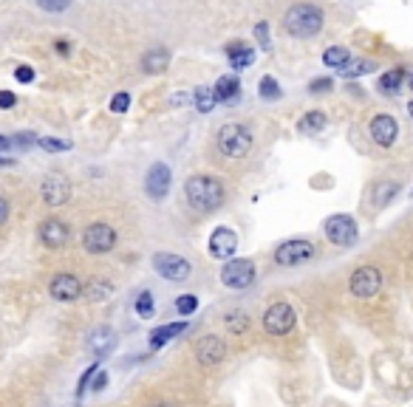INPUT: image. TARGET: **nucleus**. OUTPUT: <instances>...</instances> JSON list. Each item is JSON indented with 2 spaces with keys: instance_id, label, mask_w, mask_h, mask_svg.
Here are the masks:
<instances>
[{
  "instance_id": "1",
  "label": "nucleus",
  "mask_w": 413,
  "mask_h": 407,
  "mask_svg": "<svg viewBox=\"0 0 413 407\" xmlns=\"http://www.w3.org/2000/svg\"><path fill=\"white\" fill-rule=\"evenodd\" d=\"M187 201L198 212H213L224 204V184L215 176H193L185 187Z\"/></svg>"
},
{
  "instance_id": "2",
  "label": "nucleus",
  "mask_w": 413,
  "mask_h": 407,
  "mask_svg": "<svg viewBox=\"0 0 413 407\" xmlns=\"http://www.w3.org/2000/svg\"><path fill=\"white\" fill-rule=\"evenodd\" d=\"M283 29L292 37H314L323 29V12L311 3H297L283 14Z\"/></svg>"
},
{
  "instance_id": "3",
  "label": "nucleus",
  "mask_w": 413,
  "mask_h": 407,
  "mask_svg": "<svg viewBox=\"0 0 413 407\" xmlns=\"http://www.w3.org/2000/svg\"><path fill=\"white\" fill-rule=\"evenodd\" d=\"M218 150L221 156L226 159H244L249 150H252V133L244 128V125H235V122H229L218 130Z\"/></svg>"
},
{
  "instance_id": "4",
  "label": "nucleus",
  "mask_w": 413,
  "mask_h": 407,
  "mask_svg": "<svg viewBox=\"0 0 413 407\" xmlns=\"http://www.w3.org/2000/svg\"><path fill=\"white\" fill-rule=\"evenodd\" d=\"M297 323V314H294V308L289 303H274L266 308V314H263V328L266 334H272V337H283V334H289Z\"/></svg>"
},
{
  "instance_id": "5",
  "label": "nucleus",
  "mask_w": 413,
  "mask_h": 407,
  "mask_svg": "<svg viewBox=\"0 0 413 407\" xmlns=\"http://www.w3.org/2000/svg\"><path fill=\"white\" fill-rule=\"evenodd\" d=\"M323 232L337 246H351L357 241V235H359L357 221L351 218V215H331V218H326V224H323Z\"/></svg>"
},
{
  "instance_id": "6",
  "label": "nucleus",
  "mask_w": 413,
  "mask_h": 407,
  "mask_svg": "<svg viewBox=\"0 0 413 407\" xmlns=\"http://www.w3.org/2000/svg\"><path fill=\"white\" fill-rule=\"evenodd\" d=\"M117 244V229L110 224H91L82 235V249L88 255H105Z\"/></svg>"
},
{
  "instance_id": "7",
  "label": "nucleus",
  "mask_w": 413,
  "mask_h": 407,
  "mask_svg": "<svg viewBox=\"0 0 413 407\" xmlns=\"http://www.w3.org/2000/svg\"><path fill=\"white\" fill-rule=\"evenodd\" d=\"M255 280V263L246 260V257H238V260H229L224 263L221 269V283L229 286V289H246Z\"/></svg>"
},
{
  "instance_id": "8",
  "label": "nucleus",
  "mask_w": 413,
  "mask_h": 407,
  "mask_svg": "<svg viewBox=\"0 0 413 407\" xmlns=\"http://www.w3.org/2000/svg\"><path fill=\"white\" fill-rule=\"evenodd\" d=\"M382 289V275L377 266H359L354 275H351V294L359 297V300H371L377 297Z\"/></svg>"
},
{
  "instance_id": "9",
  "label": "nucleus",
  "mask_w": 413,
  "mask_h": 407,
  "mask_svg": "<svg viewBox=\"0 0 413 407\" xmlns=\"http://www.w3.org/2000/svg\"><path fill=\"white\" fill-rule=\"evenodd\" d=\"M153 269L162 275L165 280L170 283H181V280H187L190 277V263L185 257H178V255H170V252H158L153 257Z\"/></svg>"
},
{
  "instance_id": "10",
  "label": "nucleus",
  "mask_w": 413,
  "mask_h": 407,
  "mask_svg": "<svg viewBox=\"0 0 413 407\" xmlns=\"http://www.w3.org/2000/svg\"><path fill=\"white\" fill-rule=\"evenodd\" d=\"M314 257V246L309 241H286L274 249V260L281 266H300V263L311 260Z\"/></svg>"
},
{
  "instance_id": "11",
  "label": "nucleus",
  "mask_w": 413,
  "mask_h": 407,
  "mask_svg": "<svg viewBox=\"0 0 413 407\" xmlns=\"http://www.w3.org/2000/svg\"><path fill=\"white\" fill-rule=\"evenodd\" d=\"M224 356H226V342L221 337H215V334H206V337L198 340L196 345V359L201 365L206 368H213L218 362H224Z\"/></svg>"
},
{
  "instance_id": "12",
  "label": "nucleus",
  "mask_w": 413,
  "mask_h": 407,
  "mask_svg": "<svg viewBox=\"0 0 413 407\" xmlns=\"http://www.w3.org/2000/svg\"><path fill=\"white\" fill-rule=\"evenodd\" d=\"M371 139L377 141L379 148H391L394 141L399 139V122L394 116H388V113H379L371 119Z\"/></svg>"
},
{
  "instance_id": "13",
  "label": "nucleus",
  "mask_w": 413,
  "mask_h": 407,
  "mask_svg": "<svg viewBox=\"0 0 413 407\" xmlns=\"http://www.w3.org/2000/svg\"><path fill=\"white\" fill-rule=\"evenodd\" d=\"M145 189H148V196L156 198V201L170 193V170H167V164H162V161L150 164L148 178H145Z\"/></svg>"
},
{
  "instance_id": "14",
  "label": "nucleus",
  "mask_w": 413,
  "mask_h": 407,
  "mask_svg": "<svg viewBox=\"0 0 413 407\" xmlns=\"http://www.w3.org/2000/svg\"><path fill=\"white\" fill-rule=\"evenodd\" d=\"M49 294H51L54 300H60V303H71V300H77V297L82 294V283H80L74 275L62 272V275H57V277L51 280Z\"/></svg>"
},
{
  "instance_id": "15",
  "label": "nucleus",
  "mask_w": 413,
  "mask_h": 407,
  "mask_svg": "<svg viewBox=\"0 0 413 407\" xmlns=\"http://www.w3.org/2000/svg\"><path fill=\"white\" fill-rule=\"evenodd\" d=\"M43 198L49 207H62L68 198H71V184L62 176H45L43 178Z\"/></svg>"
},
{
  "instance_id": "16",
  "label": "nucleus",
  "mask_w": 413,
  "mask_h": 407,
  "mask_svg": "<svg viewBox=\"0 0 413 407\" xmlns=\"http://www.w3.org/2000/svg\"><path fill=\"white\" fill-rule=\"evenodd\" d=\"M238 249V235L229 229V226H218L213 235H210V255L224 260V257H233Z\"/></svg>"
},
{
  "instance_id": "17",
  "label": "nucleus",
  "mask_w": 413,
  "mask_h": 407,
  "mask_svg": "<svg viewBox=\"0 0 413 407\" xmlns=\"http://www.w3.org/2000/svg\"><path fill=\"white\" fill-rule=\"evenodd\" d=\"M68 235H71V229H68L65 221H45L43 229H40V237H43V244L49 246V249H60L68 244Z\"/></svg>"
},
{
  "instance_id": "18",
  "label": "nucleus",
  "mask_w": 413,
  "mask_h": 407,
  "mask_svg": "<svg viewBox=\"0 0 413 407\" xmlns=\"http://www.w3.org/2000/svg\"><path fill=\"white\" fill-rule=\"evenodd\" d=\"M167 65H170V51L165 49V45H156V49H150L142 57V68L148 71V74H162V71H167Z\"/></svg>"
},
{
  "instance_id": "19",
  "label": "nucleus",
  "mask_w": 413,
  "mask_h": 407,
  "mask_svg": "<svg viewBox=\"0 0 413 407\" xmlns=\"http://www.w3.org/2000/svg\"><path fill=\"white\" fill-rule=\"evenodd\" d=\"M326 122H329V119H326L323 111H309V113H303L300 122H297V130L306 133V136H314V133H320L326 128Z\"/></svg>"
},
{
  "instance_id": "20",
  "label": "nucleus",
  "mask_w": 413,
  "mask_h": 407,
  "mask_svg": "<svg viewBox=\"0 0 413 407\" xmlns=\"http://www.w3.org/2000/svg\"><path fill=\"white\" fill-rule=\"evenodd\" d=\"M238 91H241V85H238V80H235L233 74H226V77H221V80L215 82V97H218V102H233V100H238Z\"/></svg>"
},
{
  "instance_id": "21",
  "label": "nucleus",
  "mask_w": 413,
  "mask_h": 407,
  "mask_svg": "<svg viewBox=\"0 0 413 407\" xmlns=\"http://www.w3.org/2000/svg\"><path fill=\"white\" fill-rule=\"evenodd\" d=\"M249 325H252V320H249L246 311H233V314L224 317V328L233 334V337H241V334H246Z\"/></svg>"
},
{
  "instance_id": "22",
  "label": "nucleus",
  "mask_w": 413,
  "mask_h": 407,
  "mask_svg": "<svg viewBox=\"0 0 413 407\" xmlns=\"http://www.w3.org/2000/svg\"><path fill=\"white\" fill-rule=\"evenodd\" d=\"M187 328V323H170V325H162V328H156L153 334H150V345L153 348H162L170 337H178L181 331Z\"/></svg>"
},
{
  "instance_id": "23",
  "label": "nucleus",
  "mask_w": 413,
  "mask_h": 407,
  "mask_svg": "<svg viewBox=\"0 0 413 407\" xmlns=\"http://www.w3.org/2000/svg\"><path fill=\"white\" fill-rule=\"evenodd\" d=\"M405 77H408V71H405L402 65H399V68H394V71H388V74H382V77H379V91H382V93H397Z\"/></svg>"
},
{
  "instance_id": "24",
  "label": "nucleus",
  "mask_w": 413,
  "mask_h": 407,
  "mask_svg": "<svg viewBox=\"0 0 413 407\" xmlns=\"http://www.w3.org/2000/svg\"><path fill=\"white\" fill-rule=\"evenodd\" d=\"M110 294H113V286H110L108 280H91V283L85 286V297L94 300V303H102V300H108Z\"/></svg>"
},
{
  "instance_id": "25",
  "label": "nucleus",
  "mask_w": 413,
  "mask_h": 407,
  "mask_svg": "<svg viewBox=\"0 0 413 407\" xmlns=\"http://www.w3.org/2000/svg\"><path fill=\"white\" fill-rule=\"evenodd\" d=\"M88 345H91V351H94V353H105L113 345V331L110 328H97L94 334H91Z\"/></svg>"
},
{
  "instance_id": "26",
  "label": "nucleus",
  "mask_w": 413,
  "mask_h": 407,
  "mask_svg": "<svg viewBox=\"0 0 413 407\" xmlns=\"http://www.w3.org/2000/svg\"><path fill=\"white\" fill-rule=\"evenodd\" d=\"M193 102H196V108H198L201 113H210V111L215 108V102H218V97H215V88H196V93H193Z\"/></svg>"
},
{
  "instance_id": "27",
  "label": "nucleus",
  "mask_w": 413,
  "mask_h": 407,
  "mask_svg": "<svg viewBox=\"0 0 413 407\" xmlns=\"http://www.w3.org/2000/svg\"><path fill=\"white\" fill-rule=\"evenodd\" d=\"M374 71V62L371 60H349L346 65L340 68V74L346 77V80H351V77H362V74H371Z\"/></svg>"
},
{
  "instance_id": "28",
  "label": "nucleus",
  "mask_w": 413,
  "mask_h": 407,
  "mask_svg": "<svg viewBox=\"0 0 413 407\" xmlns=\"http://www.w3.org/2000/svg\"><path fill=\"white\" fill-rule=\"evenodd\" d=\"M351 60V54H349V49H342V45H334V49H329L326 54H323V62L329 65V68H342V65H346Z\"/></svg>"
},
{
  "instance_id": "29",
  "label": "nucleus",
  "mask_w": 413,
  "mask_h": 407,
  "mask_svg": "<svg viewBox=\"0 0 413 407\" xmlns=\"http://www.w3.org/2000/svg\"><path fill=\"white\" fill-rule=\"evenodd\" d=\"M397 193H399V184H397V181H382V184L374 189V201H377V207H385Z\"/></svg>"
},
{
  "instance_id": "30",
  "label": "nucleus",
  "mask_w": 413,
  "mask_h": 407,
  "mask_svg": "<svg viewBox=\"0 0 413 407\" xmlns=\"http://www.w3.org/2000/svg\"><path fill=\"white\" fill-rule=\"evenodd\" d=\"M261 97H263V100H278V97H281L278 80H274V77H263V80H261Z\"/></svg>"
},
{
  "instance_id": "31",
  "label": "nucleus",
  "mask_w": 413,
  "mask_h": 407,
  "mask_svg": "<svg viewBox=\"0 0 413 407\" xmlns=\"http://www.w3.org/2000/svg\"><path fill=\"white\" fill-rule=\"evenodd\" d=\"M252 60H255V51H252V49H244L241 54H233V57H229V65H233L235 71H244L246 65H252Z\"/></svg>"
},
{
  "instance_id": "32",
  "label": "nucleus",
  "mask_w": 413,
  "mask_h": 407,
  "mask_svg": "<svg viewBox=\"0 0 413 407\" xmlns=\"http://www.w3.org/2000/svg\"><path fill=\"white\" fill-rule=\"evenodd\" d=\"M136 314H139V317H150L153 314V294L150 292L139 294V300H136Z\"/></svg>"
},
{
  "instance_id": "33",
  "label": "nucleus",
  "mask_w": 413,
  "mask_h": 407,
  "mask_svg": "<svg viewBox=\"0 0 413 407\" xmlns=\"http://www.w3.org/2000/svg\"><path fill=\"white\" fill-rule=\"evenodd\" d=\"M176 308H178V314H185V317H187V314H193V311L198 308V300H196L193 294H185V297H178V300H176Z\"/></svg>"
},
{
  "instance_id": "34",
  "label": "nucleus",
  "mask_w": 413,
  "mask_h": 407,
  "mask_svg": "<svg viewBox=\"0 0 413 407\" xmlns=\"http://www.w3.org/2000/svg\"><path fill=\"white\" fill-rule=\"evenodd\" d=\"M255 37H258V43H261V49H263V51H269V49H272L269 23H258V26H255Z\"/></svg>"
},
{
  "instance_id": "35",
  "label": "nucleus",
  "mask_w": 413,
  "mask_h": 407,
  "mask_svg": "<svg viewBox=\"0 0 413 407\" xmlns=\"http://www.w3.org/2000/svg\"><path fill=\"white\" fill-rule=\"evenodd\" d=\"M128 108H130V93H125V91L117 93V97L110 100V111H113V113H125Z\"/></svg>"
},
{
  "instance_id": "36",
  "label": "nucleus",
  "mask_w": 413,
  "mask_h": 407,
  "mask_svg": "<svg viewBox=\"0 0 413 407\" xmlns=\"http://www.w3.org/2000/svg\"><path fill=\"white\" fill-rule=\"evenodd\" d=\"M37 136L32 133V130H23V133H17L14 139H12V145H17V148H32V145H37Z\"/></svg>"
},
{
  "instance_id": "37",
  "label": "nucleus",
  "mask_w": 413,
  "mask_h": 407,
  "mask_svg": "<svg viewBox=\"0 0 413 407\" xmlns=\"http://www.w3.org/2000/svg\"><path fill=\"white\" fill-rule=\"evenodd\" d=\"M37 145H40L43 150H68V148H71V141H60V139H45V136H43Z\"/></svg>"
},
{
  "instance_id": "38",
  "label": "nucleus",
  "mask_w": 413,
  "mask_h": 407,
  "mask_svg": "<svg viewBox=\"0 0 413 407\" xmlns=\"http://www.w3.org/2000/svg\"><path fill=\"white\" fill-rule=\"evenodd\" d=\"M40 6L45 12H65L68 6H71V0H40Z\"/></svg>"
},
{
  "instance_id": "39",
  "label": "nucleus",
  "mask_w": 413,
  "mask_h": 407,
  "mask_svg": "<svg viewBox=\"0 0 413 407\" xmlns=\"http://www.w3.org/2000/svg\"><path fill=\"white\" fill-rule=\"evenodd\" d=\"M331 88H334V82H331L329 77L311 80V85H309V91H311V93H326V91H331Z\"/></svg>"
},
{
  "instance_id": "40",
  "label": "nucleus",
  "mask_w": 413,
  "mask_h": 407,
  "mask_svg": "<svg viewBox=\"0 0 413 407\" xmlns=\"http://www.w3.org/2000/svg\"><path fill=\"white\" fill-rule=\"evenodd\" d=\"M14 77H17V82H32V80H34V71H32L29 65H20V68L14 71Z\"/></svg>"
},
{
  "instance_id": "41",
  "label": "nucleus",
  "mask_w": 413,
  "mask_h": 407,
  "mask_svg": "<svg viewBox=\"0 0 413 407\" xmlns=\"http://www.w3.org/2000/svg\"><path fill=\"white\" fill-rule=\"evenodd\" d=\"M97 371H99V365H97V362H94V365H91V368H88V371H85V373H82V379H80V391H77V393H82V391H85V388H88V382H91V376H94V373H97Z\"/></svg>"
},
{
  "instance_id": "42",
  "label": "nucleus",
  "mask_w": 413,
  "mask_h": 407,
  "mask_svg": "<svg viewBox=\"0 0 413 407\" xmlns=\"http://www.w3.org/2000/svg\"><path fill=\"white\" fill-rule=\"evenodd\" d=\"M12 148V139H6V136H0V164H9L12 159L6 156V150Z\"/></svg>"
},
{
  "instance_id": "43",
  "label": "nucleus",
  "mask_w": 413,
  "mask_h": 407,
  "mask_svg": "<svg viewBox=\"0 0 413 407\" xmlns=\"http://www.w3.org/2000/svg\"><path fill=\"white\" fill-rule=\"evenodd\" d=\"M14 93L12 91H0V108H14Z\"/></svg>"
},
{
  "instance_id": "44",
  "label": "nucleus",
  "mask_w": 413,
  "mask_h": 407,
  "mask_svg": "<svg viewBox=\"0 0 413 407\" xmlns=\"http://www.w3.org/2000/svg\"><path fill=\"white\" fill-rule=\"evenodd\" d=\"M244 49H249V45H246V43H241V40H233V43H229V45H226V54H229V57H233V54H241Z\"/></svg>"
},
{
  "instance_id": "45",
  "label": "nucleus",
  "mask_w": 413,
  "mask_h": 407,
  "mask_svg": "<svg viewBox=\"0 0 413 407\" xmlns=\"http://www.w3.org/2000/svg\"><path fill=\"white\" fill-rule=\"evenodd\" d=\"M9 218V201L3 198V196H0V224H3Z\"/></svg>"
},
{
  "instance_id": "46",
  "label": "nucleus",
  "mask_w": 413,
  "mask_h": 407,
  "mask_svg": "<svg viewBox=\"0 0 413 407\" xmlns=\"http://www.w3.org/2000/svg\"><path fill=\"white\" fill-rule=\"evenodd\" d=\"M105 385H108V376H105V373H99V376L94 379V385H91V388H94V391H102Z\"/></svg>"
},
{
  "instance_id": "47",
  "label": "nucleus",
  "mask_w": 413,
  "mask_h": 407,
  "mask_svg": "<svg viewBox=\"0 0 413 407\" xmlns=\"http://www.w3.org/2000/svg\"><path fill=\"white\" fill-rule=\"evenodd\" d=\"M54 45H57V54H68V51H71V49H68V43H65V40H57Z\"/></svg>"
},
{
  "instance_id": "48",
  "label": "nucleus",
  "mask_w": 413,
  "mask_h": 407,
  "mask_svg": "<svg viewBox=\"0 0 413 407\" xmlns=\"http://www.w3.org/2000/svg\"><path fill=\"white\" fill-rule=\"evenodd\" d=\"M150 407H178V404H173V402H156V404H150Z\"/></svg>"
},
{
  "instance_id": "49",
  "label": "nucleus",
  "mask_w": 413,
  "mask_h": 407,
  "mask_svg": "<svg viewBox=\"0 0 413 407\" xmlns=\"http://www.w3.org/2000/svg\"><path fill=\"white\" fill-rule=\"evenodd\" d=\"M408 88H410V91H413V68H410V71H408Z\"/></svg>"
},
{
  "instance_id": "50",
  "label": "nucleus",
  "mask_w": 413,
  "mask_h": 407,
  "mask_svg": "<svg viewBox=\"0 0 413 407\" xmlns=\"http://www.w3.org/2000/svg\"><path fill=\"white\" fill-rule=\"evenodd\" d=\"M408 113H410V116H413V102H410V105H408Z\"/></svg>"
}]
</instances>
